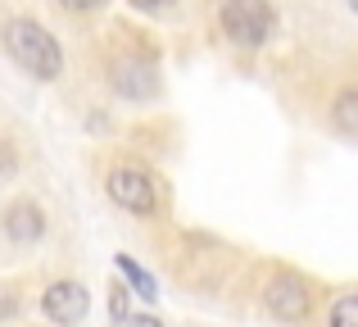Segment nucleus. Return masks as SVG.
Returning a JSON list of instances; mask_svg holds the SVG:
<instances>
[{
	"mask_svg": "<svg viewBox=\"0 0 358 327\" xmlns=\"http://www.w3.org/2000/svg\"><path fill=\"white\" fill-rule=\"evenodd\" d=\"M5 46H9V55L18 60V69H27L32 78H59L64 55H59L55 36L45 32L41 23H32V18H14V23L5 27Z\"/></svg>",
	"mask_w": 358,
	"mask_h": 327,
	"instance_id": "obj_1",
	"label": "nucleus"
},
{
	"mask_svg": "<svg viewBox=\"0 0 358 327\" xmlns=\"http://www.w3.org/2000/svg\"><path fill=\"white\" fill-rule=\"evenodd\" d=\"M272 9L268 0H222V32L236 46H263L272 36Z\"/></svg>",
	"mask_w": 358,
	"mask_h": 327,
	"instance_id": "obj_2",
	"label": "nucleus"
},
{
	"mask_svg": "<svg viewBox=\"0 0 358 327\" xmlns=\"http://www.w3.org/2000/svg\"><path fill=\"white\" fill-rule=\"evenodd\" d=\"M263 305L277 323H304L308 309H313V291L299 273H277L268 286H263Z\"/></svg>",
	"mask_w": 358,
	"mask_h": 327,
	"instance_id": "obj_3",
	"label": "nucleus"
},
{
	"mask_svg": "<svg viewBox=\"0 0 358 327\" xmlns=\"http://www.w3.org/2000/svg\"><path fill=\"white\" fill-rule=\"evenodd\" d=\"M109 195H114V204H122L127 214H155V204H159V191H155V177L145 173V168H131V164H122L109 173Z\"/></svg>",
	"mask_w": 358,
	"mask_h": 327,
	"instance_id": "obj_4",
	"label": "nucleus"
},
{
	"mask_svg": "<svg viewBox=\"0 0 358 327\" xmlns=\"http://www.w3.org/2000/svg\"><path fill=\"white\" fill-rule=\"evenodd\" d=\"M41 309H45V319H50V323L78 327L91 314V295H87V286H82V282H50V286H45V295H41Z\"/></svg>",
	"mask_w": 358,
	"mask_h": 327,
	"instance_id": "obj_5",
	"label": "nucleus"
},
{
	"mask_svg": "<svg viewBox=\"0 0 358 327\" xmlns=\"http://www.w3.org/2000/svg\"><path fill=\"white\" fill-rule=\"evenodd\" d=\"M0 228H5V237L14 246H32V241L45 237V214L36 200H14L5 209V218H0Z\"/></svg>",
	"mask_w": 358,
	"mask_h": 327,
	"instance_id": "obj_6",
	"label": "nucleus"
},
{
	"mask_svg": "<svg viewBox=\"0 0 358 327\" xmlns=\"http://www.w3.org/2000/svg\"><path fill=\"white\" fill-rule=\"evenodd\" d=\"M114 87L122 91V96H131V100H141V96H155V73L145 69V64H118L114 69Z\"/></svg>",
	"mask_w": 358,
	"mask_h": 327,
	"instance_id": "obj_7",
	"label": "nucleus"
},
{
	"mask_svg": "<svg viewBox=\"0 0 358 327\" xmlns=\"http://www.w3.org/2000/svg\"><path fill=\"white\" fill-rule=\"evenodd\" d=\"M327 327H358V295L354 291H341L327 309Z\"/></svg>",
	"mask_w": 358,
	"mask_h": 327,
	"instance_id": "obj_8",
	"label": "nucleus"
},
{
	"mask_svg": "<svg viewBox=\"0 0 358 327\" xmlns=\"http://www.w3.org/2000/svg\"><path fill=\"white\" fill-rule=\"evenodd\" d=\"M336 127H341L345 137L358 132V91L354 87H345L341 96H336Z\"/></svg>",
	"mask_w": 358,
	"mask_h": 327,
	"instance_id": "obj_9",
	"label": "nucleus"
},
{
	"mask_svg": "<svg viewBox=\"0 0 358 327\" xmlns=\"http://www.w3.org/2000/svg\"><path fill=\"white\" fill-rule=\"evenodd\" d=\"M118 268H122V273H127V282H131V286H136V295H141V300H155V295H159V291H155V277H150V273H145V268H141V264H136V259H127V255H118Z\"/></svg>",
	"mask_w": 358,
	"mask_h": 327,
	"instance_id": "obj_10",
	"label": "nucleus"
},
{
	"mask_svg": "<svg viewBox=\"0 0 358 327\" xmlns=\"http://www.w3.org/2000/svg\"><path fill=\"white\" fill-rule=\"evenodd\" d=\"M109 305H114V319L118 323L127 319V291H122V286H114V300H109Z\"/></svg>",
	"mask_w": 358,
	"mask_h": 327,
	"instance_id": "obj_11",
	"label": "nucleus"
},
{
	"mask_svg": "<svg viewBox=\"0 0 358 327\" xmlns=\"http://www.w3.org/2000/svg\"><path fill=\"white\" fill-rule=\"evenodd\" d=\"M59 5H64V9H78V14H82V9H96L100 0H59Z\"/></svg>",
	"mask_w": 358,
	"mask_h": 327,
	"instance_id": "obj_12",
	"label": "nucleus"
},
{
	"mask_svg": "<svg viewBox=\"0 0 358 327\" xmlns=\"http://www.w3.org/2000/svg\"><path fill=\"white\" fill-rule=\"evenodd\" d=\"M131 5H136V9H168L173 0H131Z\"/></svg>",
	"mask_w": 358,
	"mask_h": 327,
	"instance_id": "obj_13",
	"label": "nucleus"
},
{
	"mask_svg": "<svg viewBox=\"0 0 358 327\" xmlns=\"http://www.w3.org/2000/svg\"><path fill=\"white\" fill-rule=\"evenodd\" d=\"M131 327H164V323H159V319H150V314H145V319L136 314V319H131Z\"/></svg>",
	"mask_w": 358,
	"mask_h": 327,
	"instance_id": "obj_14",
	"label": "nucleus"
}]
</instances>
